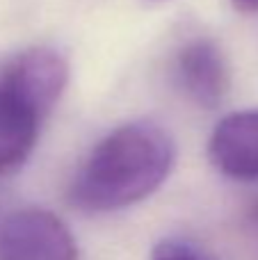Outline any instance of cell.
I'll use <instances>...</instances> for the list:
<instances>
[{"label": "cell", "mask_w": 258, "mask_h": 260, "mask_svg": "<svg viewBox=\"0 0 258 260\" xmlns=\"http://www.w3.org/2000/svg\"><path fill=\"white\" fill-rule=\"evenodd\" d=\"M0 260H78V244L57 215L23 208L0 221Z\"/></svg>", "instance_id": "7a4b0ae2"}, {"label": "cell", "mask_w": 258, "mask_h": 260, "mask_svg": "<svg viewBox=\"0 0 258 260\" xmlns=\"http://www.w3.org/2000/svg\"><path fill=\"white\" fill-rule=\"evenodd\" d=\"M151 260H217L210 251L185 238H165L151 251Z\"/></svg>", "instance_id": "52a82bcc"}, {"label": "cell", "mask_w": 258, "mask_h": 260, "mask_svg": "<svg viewBox=\"0 0 258 260\" xmlns=\"http://www.w3.org/2000/svg\"><path fill=\"white\" fill-rule=\"evenodd\" d=\"M249 217H251V221H256V224H258V199L254 201V206H251V210H249Z\"/></svg>", "instance_id": "9c48e42d"}, {"label": "cell", "mask_w": 258, "mask_h": 260, "mask_svg": "<svg viewBox=\"0 0 258 260\" xmlns=\"http://www.w3.org/2000/svg\"><path fill=\"white\" fill-rule=\"evenodd\" d=\"M176 78L187 99L206 110L219 108L231 89L227 57L208 37L190 39L178 50Z\"/></svg>", "instance_id": "3957f363"}, {"label": "cell", "mask_w": 258, "mask_h": 260, "mask_svg": "<svg viewBox=\"0 0 258 260\" xmlns=\"http://www.w3.org/2000/svg\"><path fill=\"white\" fill-rule=\"evenodd\" d=\"M176 146L153 121H131L105 135L78 171L69 199L89 212L121 210L144 201L172 174Z\"/></svg>", "instance_id": "6da1fadb"}, {"label": "cell", "mask_w": 258, "mask_h": 260, "mask_svg": "<svg viewBox=\"0 0 258 260\" xmlns=\"http://www.w3.org/2000/svg\"><path fill=\"white\" fill-rule=\"evenodd\" d=\"M208 157L229 178L258 180V110L227 114L208 139Z\"/></svg>", "instance_id": "5b68a950"}, {"label": "cell", "mask_w": 258, "mask_h": 260, "mask_svg": "<svg viewBox=\"0 0 258 260\" xmlns=\"http://www.w3.org/2000/svg\"><path fill=\"white\" fill-rule=\"evenodd\" d=\"M46 114L25 101L0 73V178L30 157Z\"/></svg>", "instance_id": "8992f818"}, {"label": "cell", "mask_w": 258, "mask_h": 260, "mask_svg": "<svg viewBox=\"0 0 258 260\" xmlns=\"http://www.w3.org/2000/svg\"><path fill=\"white\" fill-rule=\"evenodd\" d=\"M0 73L23 99L30 101L46 117L64 94L69 82L67 59L57 50L46 48V46L23 50L21 55L5 64Z\"/></svg>", "instance_id": "277c9868"}, {"label": "cell", "mask_w": 258, "mask_h": 260, "mask_svg": "<svg viewBox=\"0 0 258 260\" xmlns=\"http://www.w3.org/2000/svg\"><path fill=\"white\" fill-rule=\"evenodd\" d=\"M233 7L242 14H256L258 12V0H231Z\"/></svg>", "instance_id": "ba28073f"}]
</instances>
